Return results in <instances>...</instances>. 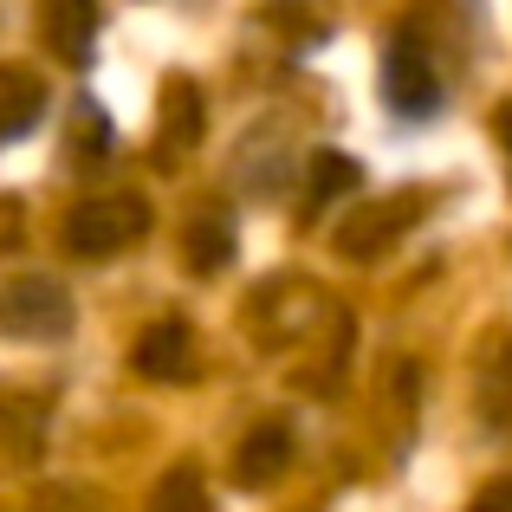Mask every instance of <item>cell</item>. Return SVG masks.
Masks as SVG:
<instances>
[{"instance_id": "obj_1", "label": "cell", "mask_w": 512, "mask_h": 512, "mask_svg": "<svg viewBox=\"0 0 512 512\" xmlns=\"http://www.w3.org/2000/svg\"><path fill=\"white\" fill-rule=\"evenodd\" d=\"M150 234V201L143 195H98V201H78L72 221H65V247L78 260H104V253H124Z\"/></svg>"}, {"instance_id": "obj_2", "label": "cell", "mask_w": 512, "mask_h": 512, "mask_svg": "<svg viewBox=\"0 0 512 512\" xmlns=\"http://www.w3.org/2000/svg\"><path fill=\"white\" fill-rule=\"evenodd\" d=\"M0 331L7 338H65L72 331V299H65L59 279H13V286H0Z\"/></svg>"}, {"instance_id": "obj_3", "label": "cell", "mask_w": 512, "mask_h": 512, "mask_svg": "<svg viewBox=\"0 0 512 512\" xmlns=\"http://www.w3.org/2000/svg\"><path fill=\"white\" fill-rule=\"evenodd\" d=\"M383 98L396 117H435L441 111V78L415 39H396L383 52Z\"/></svg>"}, {"instance_id": "obj_4", "label": "cell", "mask_w": 512, "mask_h": 512, "mask_svg": "<svg viewBox=\"0 0 512 512\" xmlns=\"http://www.w3.org/2000/svg\"><path fill=\"white\" fill-rule=\"evenodd\" d=\"M415 208H422V195H415V188H402L396 201H370L357 221H344V227H338L344 260H376V253H383L389 240L409 227V214H415Z\"/></svg>"}, {"instance_id": "obj_5", "label": "cell", "mask_w": 512, "mask_h": 512, "mask_svg": "<svg viewBox=\"0 0 512 512\" xmlns=\"http://www.w3.org/2000/svg\"><path fill=\"white\" fill-rule=\"evenodd\" d=\"M130 363H137V376H150V383H188L195 376V331L188 325H150L130 350Z\"/></svg>"}, {"instance_id": "obj_6", "label": "cell", "mask_w": 512, "mask_h": 512, "mask_svg": "<svg viewBox=\"0 0 512 512\" xmlns=\"http://www.w3.org/2000/svg\"><path fill=\"white\" fill-rule=\"evenodd\" d=\"M286 467H292V435L279 422L253 428V435L240 441V454H234V480H240V487H273Z\"/></svg>"}, {"instance_id": "obj_7", "label": "cell", "mask_w": 512, "mask_h": 512, "mask_svg": "<svg viewBox=\"0 0 512 512\" xmlns=\"http://www.w3.org/2000/svg\"><path fill=\"white\" fill-rule=\"evenodd\" d=\"M46 117V85H39L33 72H0V143L7 137H26V130Z\"/></svg>"}, {"instance_id": "obj_8", "label": "cell", "mask_w": 512, "mask_h": 512, "mask_svg": "<svg viewBox=\"0 0 512 512\" xmlns=\"http://www.w3.org/2000/svg\"><path fill=\"white\" fill-rule=\"evenodd\" d=\"M46 33H52V46H59V59L91 65V39H98V13H91V0H52Z\"/></svg>"}, {"instance_id": "obj_9", "label": "cell", "mask_w": 512, "mask_h": 512, "mask_svg": "<svg viewBox=\"0 0 512 512\" xmlns=\"http://www.w3.org/2000/svg\"><path fill=\"white\" fill-rule=\"evenodd\" d=\"M195 137H201V91L188 78H169L163 85V143L188 150Z\"/></svg>"}, {"instance_id": "obj_10", "label": "cell", "mask_w": 512, "mask_h": 512, "mask_svg": "<svg viewBox=\"0 0 512 512\" xmlns=\"http://www.w3.org/2000/svg\"><path fill=\"white\" fill-rule=\"evenodd\" d=\"M234 260V227L221 221V214H208V221L188 227V273H221V266Z\"/></svg>"}, {"instance_id": "obj_11", "label": "cell", "mask_w": 512, "mask_h": 512, "mask_svg": "<svg viewBox=\"0 0 512 512\" xmlns=\"http://www.w3.org/2000/svg\"><path fill=\"white\" fill-rule=\"evenodd\" d=\"M357 188H363V169L350 163V156H338V150L312 156V201H305V214H318L325 201H338V195H357Z\"/></svg>"}, {"instance_id": "obj_12", "label": "cell", "mask_w": 512, "mask_h": 512, "mask_svg": "<svg viewBox=\"0 0 512 512\" xmlns=\"http://www.w3.org/2000/svg\"><path fill=\"white\" fill-rule=\"evenodd\" d=\"M150 512H208V487H201L195 467H169L150 493Z\"/></svg>"}, {"instance_id": "obj_13", "label": "cell", "mask_w": 512, "mask_h": 512, "mask_svg": "<svg viewBox=\"0 0 512 512\" xmlns=\"http://www.w3.org/2000/svg\"><path fill=\"white\" fill-rule=\"evenodd\" d=\"M78 143H85V156H98L104 143H111V124H104L98 104H78Z\"/></svg>"}, {"instance_id": "obj_14", "label": "cell", "mask_w": 512, "mask_h": 512, "mask_svg": "<svg viewBox=\"0 0 512 512\" xmlns=\"http://www.w3.org/2000/svg\"><path fill=\"white\" fill-rule=\"evenodd\" d=\"M467 512H512V480H487V487L474 493V506Z\"/></svg>"}, {"instance_id": "obj_15", "label": "cell", "mask_w": 512, "mask_h": 512, "mask_svg": "<svg viewBox=\"0 0 512 512\" xmlns=\"http://www.w3.org/2000/svg\"><path fill=\"white\" fill-rule=\"evenodd\" d=\"M33 512H98V506H91V493H72V487H65V493H39Z\"/></svg>"}, {"instance_id": "obj_16", "label": "cell", "mask_w": 512, "mask_h": 512, "mask_svg": "<svg viewBox=\"0 0 512 512\" xmlns=\"http://www.w3.org/2000/svg\"><path fill=\"white\" fill-rule=\"evenodd\" d=\"M500 143H506V163H512V104L500 111Z\"/></svg>"}]
</instances>
